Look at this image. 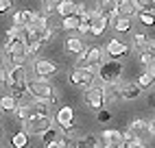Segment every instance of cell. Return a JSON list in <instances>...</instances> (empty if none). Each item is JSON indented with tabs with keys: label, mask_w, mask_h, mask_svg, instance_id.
I'll list each match as a JSON object with an SVG mask.
<instances>
[{
	"label": "cell",
	"mask_w": 155,
	"mask_h": 148,
	"mask_svg": "<svg viewBox=\"0 0 155 148\" xmlns=\"http://www.w3.org/2000/svg\"><path fill=\"white\" fill-rule=\"evenodd\" d=\"M2 83L11 89V96L22 100L24 96H28V74H26V66H9L2 68Z\"/></svg>",
	"instance_id": "6da1fadb"
},
{
	"label": "cell",
	"mask_w": 155,
	"mask_h": 148,
	"mask_svg": "<svg viewBox=\"0 0 155 148\" xmlns=\"http://www.w3.org/2000/svg\"><path fill=\"white\" fill-rule=\"evenodd\" d=\"M96 79H101L103 85H118L122 79V61L120 59H105L98 63Z\"/></svg>",
	"instance_id": "7a4b0ae2"
},
{
	"label": "cell",
	"mask_w": 155,
	"mask_h": 148,
	"mask_svg": "<svg viewBox=\"0 0 155 148\" xmlns=\"http://www.w3.org/2000/svg\"><path fill=\"white\" fill-rule=\"evenodd\" d=\"M5 55L9 59V66H26V61L31 57L28 55V44L22 37L11 39V41L5 44Z\"/></svg>",
	"instance_id": "3957f363"
},
{
	"label": "cell",
	"mask_w": 155,
	"mask_h": 148,
	"mask_svg": "<svg viewBox=\"0 0 155 148\" xmlns=\"http://www.w3.org/2000/svg\"><path fill=\"white\" fill-rule=\"evenodd\" d=\"M96 72H98V66H83V68H74L70 72V83L74 87H81V89H87L92 87V83L96 79Z\"/></svg>",
	"instance_id": "277c9868"
},
{
	"label": "cell",
	"mask_w": 155,
	"mask_h": 148,
	"mask_svg": "<svg viewBox=\"0 0 155 148\" xmlns=\"http://www.w3.org/2000/svg\"><path fill=\"white\" fill-rule=\"evenodd\" d=\"M53 124H55V115H35V118L22 122V131L31 135H44L46 131L53 129Z\"/></svg>",
	"instance_id": "5b68a950"
},
{
	"label": "cell",
	"mask_w": 155,
	"mask_h": 148,
	"mask_svg": "<svg viewBox=\"0 0 155 148\" xmlns=\"http://www.w3.org/2000/svg\"><path fill=\"white\" fill-rule=\"evenodd\" d=\"M83 102L92 111H101L107 107V96H105V85H92L85 89V96H83Z\"/></svg>",
	"instance_id": "8992f818"
},
{
	"label": "cell",
	"mask_w": 155,
	"mask_h": 148,
	"mask_svg": "<svg viewBox=\"0 0 155 148\" xmlns=\"http://www.w3.org/2000/svg\"><path fill=\"white\" fill-rule=\"evenodd\" d=\"M28 96L37 100H48L55 96V87L50 85L46 79H31L28 81Z\"/></svg>",
	"instance_id": "52a82bcc"
},
{
	"label": "cell",
	"mask_w": 155,
	"mask_h": 148,
	"mask_svg": "<svg viewBox=\"0 0 155 148\" xmlns=\"http://www.w3.org/2000/svg\"><path fill=\"white\" fill-rule=\"evenodd\" d=\"M120 0H94V11L103 18L109 20V24L114 22L116 18H120V9H118Z\"/></svg>",
	"instance_id": "ba28073f"
},
{
	"label": "cell",
	"mask_w": 155,
	"mask_h": 148,
	"mask_svg": "<svg viewBox=\"0 0 155 148\" xmlns=\"http://www.w3.org/2000/svg\"><path fill=\"white\" fill-rule=\"evenodd\" d=\"M105 57V48H98V46H87L83 55H79L77 59V68H83V66H98Z\"/></svg>",
	"instance_id": "9c48e42d"
},
{
	"label": "cell",
	"mask_w": 155,
	"mask_h": 148,
	"mask_svg": "<svg viewBox=\"0 0 155 148\" xmlns=\"http://www.w3.org/2000/svg\"><path fill=\"white\" fill-rule=\"evenodd\" d=\"M57 72H59V66H57L55 61H50V59H35V63H33V74H35V79H46V81H50Z\"/></svg>",
	"instance_id": "30bf717a"
},
{
	"label": "cell",
	"mask_w": 155,
	"mask_h": 148,
	"mask_svg": "<svg viewBox=\"0 0 155 148\" xmlns=\"http://www.w3.org/2000/svg\"><path fill=\"white\" fill-rule=\"evenodd\" d=\"M129 52H131V46H127L125 41H120V39H109L107 46H105V55L109 59H122V57H127Z\"/></svg>",
	"instance_id": "8fae6325"
},
{
	"label": "cell",
	"mask_w": 155,
	"mask_h": 148,
	"mask_svg": "<svg viewBox=\"0 0 155 148\" xmlns=\"http://www.w3.org/2000/svg\"><path fill=\"white\" fill-rule=\"evenodd\" d=\"M85 39L83 37H79V35H70V37H66L64 39V50L66 52H70V55H83L85 52Z\"/></svg>",
	"instance_id": "7c38bea8"
},
{
	"label": "cell",
	"mask_w": 155,
	"mask_h": 148,
	"mask_svg": "<svg viewBox=\"0 0 155 148\" xmlns=\"http://www.w3.org/2000/svg\"><path fill=\"white\" fill-rule=\"evenodd\" d=\"M33 20H35V11H28V9H20V11L13 13V26H20V28H26L33 24Z\"/></svg>",
	"instance_id": "4fadbf2b"
},
{
	"label": "cell",
	"mask_w": 155,
	"mask_h": 148,
	"mask_svg": "<svg viewBox=\"0 0 155 148\" xmlns=\"http://www.w3.org/2000/svg\"><path fill=\"white\" fill-rule=\"evenodd\" d=\"M101 140H103V144H114V146L125 148V140H122V133L118 129H105L101 133Z\"/></svg>",
	"instance_id": "5bb4252c"
},
{
	"label": "cell",
	"mask_w": 155,
	"mask_h": 148,
	"mask_svg": "<svg viewBox=\"0 0 155 148\" xmlns=\"http://www.w3.org/2000/svg\"><path fill=\"white\" fill-rule=\"evenodd\" d=\"M55 122L59 126H68V124H74V109L72 107H59L57 113H55Z\"/></svg>",
	"instance_id": "9a60e30c"
},
{
	"label": "cell",
	"mask_w": 155,
	"mask_h": 148,
	"mask_svg": "<svg viewBox=\"0 0 155 148\" xmlns=\"http://www.w3.org/2000/svg\"><path fill=\"white\" fill-rule=\"evenodd\" d=\"M142 94V87L138 83H120V96L125 100H136Z\"/></svg>",
	"instance_id": "2e32d148"
},
{
	"label": "cell",
	"mask_w": 155,
	"mask_h": 148,
	"mask_svg": "<svg viewBox=\"0 0 155 148\" xmlns=\"http://www.w3.org/2000/svg\"><path fill=\"white\" fill-rule=\"evenodd\" d=\"M109 26V20L107 18H103L94 11V18H92V31H90V35H94V37H101L103 33H105V28Z\"/></svg>",
	"instance_id": "e0dca14e"
},
{
	"label": "cell",
	"mask_w": 155,
	"mask_h": 148,
	"mask_svg": "<svg viewBox=\"0 0 155 148\" xmlns=\"http://www.w3.org/2000/svg\"><path fill=\"white\" fill-rule=\"evenodd\" d=\"M13 115L20 120V122H24V120H31V118H35V107H33V102H28V105H18V109L13 111Z\"/></svg>",
	"instance_id": "ac0fdd59"
},
{
	"label": "cell",
	"mask_w": 155,
	"mask_h": 148,
	"mask_svg": "<svg viewBox=\"0 0 155 148\" xmlns=\"http://www.w3.org/2000/svg\"><path fill=\"white\" fill-rule=\"evenodd\" d=\"M77 5H79V2H74V0H61L59 7H57V13L61 15V20L74 15V13H77Z\"/></svg>",
	"instance_id": "d6986e66"
},
{
	"label": "cell",
	"mask_w": 155,
	"mask_h": 148,
	"mask_svg": "<svg viewBox=\"0 0 155 148\" xmlns=\"http://www.w3.org/2000/svg\"><path fill=\"white\" fill-rule=\"evenodd\" d=\"M109 26L116 31V33H129V31H131V20H129V18H125V15H120V18L114 20Z\"/></svg>",
	"instance_id": "ffe728a7"
},
{
	"label": "cell",
	"mask_w": 155,
	"mask_h": 148,
	"mask_svg": "<svg viewBox=\"0 0 155 148\" xmlns=\"http://www.w3.org/2000/svg\"><path fill=\"white\" fill-rule=\"evenodd\" d=\"M0 109H2V113L15 111L18 109V98H13L11 94H5V96L0 98Z\"/></svg>",
	"instance_id": "44dd1931"
},
{
	"label": "cell",
	"mask_w": 155,
	"mask_h": 148,
	"mask_svg": "<svg viewBox=\"0 0 155 148\" xmlns=\"http://www.w3.org/2000/svg\"><path fill=\"white\" fill-rule=\"evenodd\" d=\"M11 146L13 148H26L28 146V133L26 131H18L11 135Z\"/></svg>",
	"instance_id": "7402d4cb"
},
{
	"label": "cell",
	"mask_w": 155,
	"mask_h": 148,
	"mask_svg": "<svg viewBox=\"0 0 155 148\" xmlns=\"http://www.w3.org/2000/svg\"><path fill=\"white\" fill-rule=\"evenodd\" d=\"M131 39H133V41H131V46H133V48H138V50H147L149 44H151V37H147L144 33H136Z\"/></svg>",
	"instance_id": "603a6c76"
},
{
	"label": "cell",
	"mask_w": 155,
	"mask_h": 148,
	"mask_svg": "<svg viewBox=\"0 0 155 148\" xmlns=\"http://www.w3.org/2000/svg\"><path fill=\"white\" fill-rule=\"evenodd\" d=\"M118 9H120V15H125V18H129V15H133L136 13V0H120L118 2Z\"/></svg>",
	"instance_id": "cb8c5ba5"
},
{
	"label": "cell",
	"mask_w": 155,
	"mask_h": 148,
	"mask_svg": "<svg viewBox=\"0 0 155 148\" xmlns=\"http://www.w3.org/2000/svg\"><path fill=\"white\" fill-rule=\"evenodd\" d=\"M79 24H81L79 15H70V18L61 20V28H64V31H79Z\"/></svg>",
	"instance_id": "d4e9b609"
},
{
	"label": "cell",
	"mask_w": 155,
	"mask_h": 148,
	"mask_svg": "<svg viewBox=\"0 0 155 148\" xmlns=\"http://www.w3.org/2000/svg\"><path fill=\"white\" fill-rule=\"evenodd\" d=\"M129 129L140 137L142 133H149V122H144V120H133V122L129 124Z\"/></svg>",
	"instance_id": "484cf974"
},
{
	"label": "cell",
	"mask_w": 155,
	"mask_h": 148,
	"mask_svg": "<svg viewBox=\"0 0 155 148\" xmlns=\"http://www.w3.org/2000/svg\"><path fill=\"white\" fill-rule=\"evenodd\" d=\"M153 83H155V76H153L151 72H147V70H144V72L140 74V76H138V85H140L142 89H147V87H151Z\"/></svg>",
	"instance_id": "4316f807"
},
{
	"label": "cell",
	"mask_w": 155,
	"mask_h": 148,
	"mask_svg": "<svg viewBox=\"0 0 155 148\" xmlns=\"http://www.w3.org/2000/svg\"><path fill=\"white\" fill-rule=\"evenodd\" d=\"M138 20H140L144 26H155V11H140L138 13Z\"/></svg>",
	"instance_id": "83f0119b"
},
{
	"label": "cell",
	"mask_w": 155,
	"mask_h": 148,
	"mask_svg": "<svg viewBox=\"0 0 155 148\" xmlns=\"http://www.w3.org/2000/svg\"><path fill=\"white\" fill-rule=\"evenodd\" d=\"M153 61H155V52H153L151 48H147V50H142V52H140V63H142L144 68H149Z\"/></svg>",
	"instance_id": "f1b7e54d"
},
{
	"label": "cell",
	"mask_w": 155,
	"mask_h": 148,
	"mask_svg": "<svg viewBox=\"0 0 155 148\" xmlns=\"http://www.w3.org/2000/svg\"><path fill=\"white\" fill-rule=\"evenodd\" d=\"M59 131L55 129V126H53V129H50V131H46L44 135H42V140H44V146H48V144H55L57 140H59Z\"/></svg>",
	"instance_id": "f546056e"
},
{
	"label": "cell",
	"mask_w": 155,
	"mask_h": 148,
	"mask_svg": "<svg viewBox=\"0 0 155 148\" xmlns=\"http://www.w3.org/2000/svg\"><path fill=\"white\" fill-rule=\"evenodd\" d=\"M18 37H22V28L11 24L7 28V33H5V44H7V41H11V39H18Z\"/></svg>",
	"instance_id": "4dcf8cb0"
},
{
	"label": "cell",
	"mask_w": 155,
	"mask_h": 148,
	"mask_svg": "<svg viewBox=\"0 0 155 148\" xmlns=\"http://www.w3.org/2000/svg\"><path fill=\"white\" fill-rule=\"evenodd\" d=\"M44 46H46V41H42V39H37V41H33V44H28V55H31V57H37L39 52H42Z\"/></svg>",
	"instance_id": "1f68e13d"
},
{
	"label": "cell",
	"mask_w": 155,
	"mask_h": 148,
	"mask_svg": "<svg viewBox=\"0 0 155 148\" xmlns=\"http://www.w3.org/2000/svg\"><path fill=\"white\" fill-rule=\"evenodd\" d=\"M136 7H138V13L140 11H153L155 0H136Z\"/></svg>",
	"instance_id": "d6a6232c"
},
{
	"label": "cell",
	"mask_w": 155,
	"mask_h": 148,
	"mask_svg": "<svg viewBox=\"0 0 155 148\" xmlns=\"http://www.w3.org/2000/svg\"><path fill=\"white\" fill-rule=\"evenodd\" d=\"M44 148H70V146H68V137H66V135H61L55 144H48V146H44Z\"/></svg>",
	"instance_id": "836d02e7"
},
{
	"label": "cell",
	"mask_w": 155,
	"mask_h": 148,
	"mask_svg": "<svg viewBox=\"0 0 155 148\" xmlns=\"http://www.w3.org/2000/svg\"><path fill=\"white\" fill-rule=\"evenodd\" d=\"M136 137H138V135H136V133H133V131H131V129H127V131H125V133H122V140H125V146H127V144H131V142H133V140H136Z\"/></svg>",
	"instance_id": "e575fe53"
},
{
	"label": "cell",
	"mask_w": 155,
	"mask_h": 148,
	"mask_svg": "<svg viewBox=\"0 0 155 148\" xmlns=\"http://www.w3.org/2000/svg\"><path fill=\"white\" fill-rule=\"evenodd\" d=\"M92 31V22H85V20H81V24H79V33L81 35H85Z\"/></svg>",
	"instance_id": "d590c367"
},
{
	"label": "cell",
	"mask_w": 155,
	"mask_h": 148,
	"mask_svg": "<svg viewBox=\"0 0 155 148\" xmlns=\"http://www.w3.org/2000/svg\"><path fill=\"white\" fill-rule=\"evenodd\" d=\"M96 118H98V122H109V118H111V113H109L107 109H101V111L96 113Z\"/></svg>",
	"instance_id": "8d00e7d4"
},
{
	"label": "cell",
	"mask_w": 155,
	"mask_h": 148,
	"mask_svg": "<svg viewBox=\"0 0 155 148\" xmlns=\"http://www.w3.org/2000/svg\"><path fill=\"white\" fill-rule=\"evenodd\" d=\"M13 7V0H0V13H7Z\"/></svg>",
	"instance_id": "74e56055"
},
{
	"label": "cell",
	"mask_w": 155,
	"mask_h": 148,
	"mask_svg": "<svg viewBox=\"0 0 155 148\" xmlns=\"http://www.w3.org/2000/svg\"><path fill=\"white\" fill-rule=\"evenodd\" d=\"M125 148H147V146H144V142L140 140V137H136V140H133L131 144H127Z\"/></svg>",
	"instance_id": "f35d334b"
},
{
	"label": "cell",
	"mask_w": 155,
	"mask_h": 148,
	"mask_svg": "<svg viewBox=\"0 0 155 148\" xmlns=\"http://www.w3.org/2000/svg\"><path fill=\"white\" fill-rule=\"evenodd\" d=\"M85 11H87V7H85L83 2H79V5H77V13H74V15H79V18H83V15H85Z\"/></svg>",
	"instance_id": "ab89813d"
},
{
	"label": "cell",
	"mask_w": 155,
	"mask_h": 148,
	"mask_svg": "<svg viewBox=\"0 0 155 148\" xmlns=\"http://www.w3.org/2000/svg\"><path fill=\"white\" fill-rule=\"evenodd\" d=\"M149 135H155V120L149 122Z\"/></svg>",
	"instance_id": "60d3db41"
},
{
	"label": "cell",
	"mask_w": 155,
	"mask_h": 148,
	"mask_svg": "<svg viewBox=\"0 0 155 148\" xmlns=\"http://www.w3.org/2000/svg\"><path fill=\"white\" fill-rule=\"evenodd\" d=\"M149 105L155 109V94H151V96H149Z\"/></svg>",
	"instance_id": "b9f144b4"
},
{
	"label": "cell",
	"mask_w": 155,
	"mask_h": 148,
	"mask_svg": "<svg viewBox=\"0 0 155 148\" xmlns=\"http://www.w3.org/2000/svg\"><path fill=\"white\" fill-rule=\"evenodd\" d=\"M149 48H151V50L155 52V39H151V44H149Z\"/></svg>",
	"instance_id": "7bdbcfd3"
}]
</instances>
